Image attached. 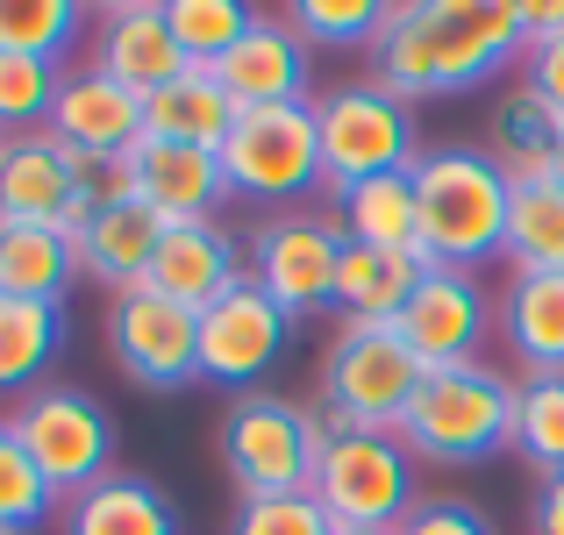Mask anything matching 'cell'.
Returning a JSON list of instances; mask_svg holds the SVG:
<instances>
[{"label":"cell","mask_w":564,"mask_h":535,"mask_svg":"<svg viewBox=\"0 0 564 535\" xmlns=\"http://www.w3.org/2000/svg\"><path fill=\"white\" fill-rule=\"evenodd\" d=\"M529 51L522 36V0H408L386 14L372 57V79L393 100H436V94H471L500 65Z\"/></svg>","instance_id":"cell-1"},{"label":"cell","mask_w":564,"mask_h":535,"mask_svg":"<svg viewBox=\"0 0 564 535\" xmlns=\"http://www.w3.org/2000/svg\"><path fill=\"white\" fill-rule=\"evenodd\" d=\"M408 178H414V215H422V258L429 264H443V272H479V264L500 258L514 186L500 178L494 157L465 151V143H443V151L414 157Z\"/></svg>","instance_id":"cell-2"},{"label":"cell","mask_w":564,"mask_h":535,"mask_svg":"<svg viewBox=\"0 0 564 535\" xmlns=\"http://www.w3.org/2000/svg\"><path fill=\"white\" fill-rule=\"evenodd\" d=\"M400 443H408V457H429V465H486V457L514 450V379L494 371L486 357L429 371L408 422H400Z\"/></svg>","instance_id":"cell-3"},{"label":"cell","mask_w":564,"mask_h":535,"mask_svg":"<svg viewBox=\"0 0 564 535\" xmlns=\"http://www.w3.org/2000/svg\"><path fill=\"white\" fill-rule=\"evenodd\" d=\"M422 357L400 343V329H365L344 321L329 357H322V414L336 428H372V436H400L414 393H422Z\"/></svg>","instance_id":"cell-4"},{"label":"cell","mask_w":564,"mask_h":535,"mask_svg":"<svg viewBox=\"0 0 564 535\" xmlns=\"http://www.w3.org/2000/svg\"><path fill=\"white\" fill-rule=\"evenodd\" d=\"M315 129H322V193L329 200H344L365 178L408 172L422 157L408 100H393L379 79H344L329 94H315Z\"/></svg>","instance_id":"cell-5"},{"label":"cell","mask_w":564,"mask_h":535,"mask_svg":"<svg viewBox=\"0 0 564 535\" xmlns=\"http://www.w3.org/2000/svg\"><path fill=\"white\" fill-rule=\"evenodd\" d=\"M221 178L236 200H258L286 215L293 200L322 193V129L315 100H286V108H243L221 143Z\"/></svg>","instance_id":"cell-6"},{"label":"cell","mask_w":564,"mask_h":535,"mask_svg":"<svg viewBox=\"0 0 564 535\" xmlns=\"http://www.w3.org/2000/svg\"><path fill=\"white\" fill-rule=\"evenodd\" d=\"M221 465L243 500L307 493L322 465V422L279 393H243L221 422Z\"/></svg>","instance_id":"cell-7"},{"label":"cell","mask_w":564,"mask_h":535,"mask_svg":"<svg viewBox=\"0 0 564 535\" xmlns=\"http://www.w3.org/2000/svg\"><path fill=\"white\" fill-rule=\"evenodd\" d=\"M8 422L57 500H79L86 485H100L115 471V422L79 385H36V393L14 400Z\"/></svg>","instance_id":"cell-8"},{"label":"cell","mask_w":564,"mask_h":535,"mask_svg":"<svg viewBox=\"0 0 564 535\" xmlns=\"http://www.w3.org/2000/svg\"><path fill=\"white\" fill-rule=\"evenodd\" d=\"M307 493L322 500L336 528H393L414 507V471H408V443L372 436V428H336L322 443V465Z\"/></svg>","instance_id":"cell-9"},{"label":"cell","mask_w":564,"mask_h":535,"mask_svg":"<svg viewBox=\"0 0 564 535\" xmlns=\"http://www.w3.org/2000/svg\"><path fill=\"white\" fill-rule=\"evenodd\" d=\"M336 264H344V229L329 215H264L250 236V279L286 321H307L336 307Z\"/></svg>","instance_id":"cell-10"},{"label":"cell","mask_w":564,"mask_h":535,"mask_svg":"<svg viewBox=\"0 0 564 535\" xmlns=\"http://www.w3.org/2000/svg\"><path fill=\"white\" fill-rule=\"evenodd\" d=\"M108 343H115V364L137 385H151V393H180V385L200 379V315L151 286L115 293Z\"/></svg>","instance_id":"cell-11"},{"label":"cell","mask_w":564,"mask_h":535,"mask_svg":"<svg viewBox=\"0 0 564 535\" xmlns=\"http://www.w3.org/2000/svg\"><path fill=\"white\" fill-rule=\"evenodd\" d=\"M494 321H500V307H494V293L479 286V272H443V264H429L393 329H400V343L422 357V371H451V364H479V343H486Z\"/></svg>","instance_id":"cell-12"},{"label":"cell","mask_w":564,"mask_h":535,"mask_svg":"<svg viewBox=\"0 0 564 535\" xmlns=\"http://www.w3.org/2000/svg\"><path fill=\"white\" fill-rule=\"evenodd\" d=\"M0 221H43V229H65V236H79L94 221L79 165L51 129L0 137Z\"/></svg>","instance_id":"cell-13"},{"label":"cell","mask_w":564,"mask_h":535,"mask_svg":"<svg viewBox=\"0 0 564 535\" xmlns=\"http://www.w3.org/2000/svg\"><path fill=\"white\" fill-rule=\"evenodd\" d=\"M286 329L293 321L279 315V307L264 301V286L243 272L221 301L200 307V379L207 385H258L264 371L279 364V350H286Z\"/></svg>","instance_id":"cell-14"},{"label":"cell","mask_w":564,"mask_h":535,"mask_svg":"<svg viewBox=\"0 0 564 535\" xmlns=\"http://www.w3.org/2000/svg\"><path fill=\"white\" fill-rule=\"evenodd\" d=\"M86 65L108 72L115 86H129V94L151 100L158 86H172L186 72L180 43H172V22H165V0H108V8L94 14V51H86Z\"/></svg>","instance_id":"cell-15"},{"label":"cell","mask_w":564,"mask_h":535,"mask_svg":"<svg viewBox=\"0 0 564 535\" xmlns=\"http://www.w3.org/2000/svg\"><path fill=\"white\" fill-rule=\"evenodd\" d=\"M51 129L65 151H86V157H129L143 143V94L115 86L108 72L94 65H72L57 79V100H51Z\"/></svg>","instance_id":"cell-16"},{"label":"cell","mask_w":564,"mask_h":535,"mask_svg":"<svg viewBox=\"0 0 564 535\" xmlns=\"http://www.w3.org/2000/svg\"><path fill=\"white\" fill-rule=\"evenodd\" d=\"M215 79L229 86L236 108H286V100H315V51L301 43V29L286 14H258L250 36L215 65Z\"/></svg>","instance_id":"cell-17"},{"label":"cell","mask_w":564,"mask_h":535,"mask_svg":"<svg viewBox=\"0 0 564 535\" xmlns=\"http://www.w3.org/2000/svg\"><path fill=\"white\" fill-rule=\"evenodd\" d=\"M236 279H243V250H236V236L221 229V221H165L158 258H151V279H143V286L200 315V307L221 301Z\"/></svg>","instance_id":"cell-18"},{"label":"cell","mask_w":564,"mask_h":535,"mask_svg":"<svg viewBox=\"0 0 564 535\" xmlns=\"http://www.w3.org/2000/svg\"><path fill=\"white\" fill-rule=\"evenodd\" d=\"M137 172V200L158 221H215V207L229 200V178H221V151H193V143H158L143 137L129 151Z\"/></svg>","instance_id":"cell-19"},{"label":"cell","mask_w":564,"mask_h":535,"mask_svg":"<svg viewBox=\"0 0 564 535\" xmlns=\"http://www.w3.org/2000/svg\"><path fill=\"white\" fill-rule=\"evenodd\" d=\"M158 236H165V221H158L143 200H108V207H94V221H86L79 236H72V250H79V272L86 279L129 293V286L151 279Z\"/></svg>","instance_id":"cell-20"},{"label":"cell","mask_w":564,"mask_h":535,"mask_svg":"<svg viewBox=\"0 0 564 535\" xmlns=\"http://www.w3.org/2000/svg\"><path fill=\"white\" fill-rule=\"evenodd\" d=\"M236 114H243V108L229 100V86H221L207 65H186L172 86H158V94L143 100V137L193 143V151H221L229 129H236Z\"/></svg>","instance_id":"cell-21"},{"label":"cell","mask_w":564,"mask_h":535,"mask_svg":"<svg viewBox=\"0 0 564 535\" xmlns=\"http://www.w3.org/2000/svg\"><path fill=\"white\" fill-rule=\"evenodd\" d=\"M429 258L422 250H372V243H344V264H336V315L365 321V329H386L400 321L408 293L422 286Z\"/></svg>","instance_id":"cell-22"},{"label":"cell","mask_w":564,"mask_h":535,"mask_svg":"<svg viewBox=\"0 0 564 535\" xmlns=\"http://www.w3.org/2000/svg\"><path fill=\"white\" fill-rule=\"evenodd\" d=\"M65 535H180V507L137 471H108L79 500H65Z\"/></svg>","instance_id":"cell-23"},{"label":"cell","mask_w":564,"mask_h":535,"mask_svg":"<svg viewBox=\"0 0 564 535\" xmlns=\"http://www.w3.org/2000/svg\"><path fill=\"white\" fill-rule=\"evenodd\" d=\"M72 279H79V250H72L65 229L0 221V301H51V307H65Z\"/></svg>","instance_id":"cell-24"},{"label":"cell","mask_w":564,"mask_h":535,"mask_svg":"<svg viewBox=\"0 0 564 535\" xmlns=\"http://www.w3.org/2000/svg\"><path fill=\"white\" fill-rule=\"evenodd\" d=\"M500 336L529 371H564V272H522L500 293Z\"/></svg>","instance_id":"cell-25"},{"label":"cell","mask_w":564,"mask_h":535,"mask_svg":"<svg viewBox=\"0 0 564 535\" xmlns=\"http://www.w3.org/2000/svg\"><path fill=\"white\" fill-rule=\"evenodd\" d=\"M557 129H564V114L557 108H543L529 86H514V94H500V108H494V165L508 186H543L551 178V157H557Z\"/></svg>","instance_id":"cell-26"},{"label":"cell","mask_w":564,"mask_h":535,"mask_svg":"<svg viewBox=\"0 0 564 535\" xmlns=\"http://www.w3.org/2000/svg\"><path fill=\"white\" fill-rule=\"evenodd\" d=\"M336 229L344 243H372V250H422V215H414V178L386 172L365 178L336 200Z\"/></svg>","instance_id":"cell-27"},{"label":"cell","mask_w":564,"mask_h":535,"mask_svg":"<svg viewBox=\"0 0 564 535\" xmlns=\"http://www.w3.org/2000/svg\"><path fill=\"white\" fill-rule=\"evenodd\" d=\"M57 350H65V307L0 301V393H36Z\"/></svg>","instance_id":"cell-28"},{"label":"cell","mask_w":564,"mask_h":535,"mask_svg":"<svg viewBox=\"0 0 564 535\" xmlns=\"http://www.w3.org/2000/svg\"><path fill=\"white\" fill-rule=\"evenodd\" d=\"M500 264H508L514 279H522V272H564V186H557V178H543V186H514Z\"/></svg>","instance_id":"cell-29"},{"label":"cell","mask_w":564,"mask_h":535,"mask_svg":"<svg viewBox=\"0 0 564 535\" xmlns=\"http://www.w3.org/2000/svg\"><path fill=\"white\" fill-rule=\"evenodd\" d=\"M514 450L557 479L564 471V371H529L514 379Z\"/></svg>","instance_id":"cell-30"},{"label":"cell","mask_w":564,"mask_h":535,"mask_svg":"<svg viewBox=\"0 0 564 535\" xmlns=\"http://www.w3.org/2000/svg\"><path fill=\"white\" fill-rule=\"evenodd\" d=\"M165 22H172V43H180L186 65L215 72L221 57L250 36L258 8H243V0H165Z\"/></svg>","instance_id":"cell-31"},{"label":"cell","mask_w":564,"mask_h":535,"mask_svg":"<svg viewBox=\"0 0 564 535\" xmlns=\"http://www.w3.org/2000/svg\"><path fill=\"white\" fill-rule=\"evenodd\" d=\"M86 29L79 0H0V57H65Z\"/></svg>","instance_id":"cell-32"},{"label":"cell","mask_w":564,"mask_h":535,"mask_svg":"<svg viewBox=\"0 0 564 535\" xmlns=\"http://www.w3.org/2000/svg\"><path fill=\"white\" fill-rule=\"evenodd\" d=\"M386 0H293L286 22L301 29L307 51H372L386 29Z\"/></svg>","instance_id":"cell-33"},{"label":"cell","mask_w":564,"mask_h":535,"mask_svg":"<svg viewBox=\"0 0 564 535\" xmlns=\"http://www.w3.org/2000/svg\"><path fill=\"white\" fill-rule=\"evenodd\" d=\"M51 507H57V493L43 485V471L29 465L22 436H14V422L0 414V528H8V535H29Z\"/></svg>","instance_id":"cell-34"},{"label":"cell","mask_w":564,"mask_h":535,"mask_svg":"<svg viewBox=\"0 0 564 535\" xmlns=\"http://www.w3.org/2000/svg\"><path fill=\"white\" fill-rule=\"evenodd\" d=\"M65 72L51 57H0V137H29L51 122V100Z\"/></svg>","instance_id":"cell-35"},{"label":"cell","mask_w":564,"mask_h":535,"mask_svg":"<svg viewBox=\"0 0 564 535\" xmlns=\"http://www.w3.org/2000/svg\"><path fill=\"white\" fill-rule=\"evenodd\" d=\"M236 535H336L315 493H279V500H243L236 507Z\"/></svg>","instance_id":"cell-36"},{"label":"cell","mask_w":564,"mask_h":535,"mask_svg":"<svg viewBox=\"0 0 564 535\" xmlns=\"http://www.w3.org/2000/svg\"><path fill=\"white\" fill-rule=\"evenodd\" d=\"M400 535H494L479 500H414Z\"/></svg>","instance_id":"cell-37"},{"label":"cell","mask_w":564,"mask_h":535,"mask_svg":"<svg viewBox=\"0 0 564 535\" xmlns=\"http://www.w3.org/2000/svg\"><path fill=\"white\" fill-rule=\"evenodd\" d=\"M522 86L543 100V108H557V114H564V36L529 43V51H522Z\"/></svg>","instance_id":"cell-38"},{"label":"cell","mask_w":564,"mask_h":535,"mask_svg":"<svg viewBox=\"0 0 564 535\" xmlns=\"http://www.w3.org/2000/svg\"><path fill=\"white\" fill-rule=\"evenodd\" d=\"M522 36H529V43L564 36V0H522Z\"/></svg>","instance_id":"cell-39"},{"label":"cell","mask_w":564,"mask_h":535,"mask_svg":"<svg viewBox=\"0 0 564 535\" xmlns=\"http://www.w3.org/2000/svg\"><path fill=\"white\" fill-rule=\"evenodd\" d=\"M536 535H564V471L543 479V493H536Z\"/></svg>","instance_id":"cell-40"},{"label":"cell","mask_w":564,"mask_h":535,"mask_svg":"<svg viewBox=\"0 0 564 535\" xmlns=\"http://www.w3.org/2000/svg\"><path fill=\"white\" fill-rule=\"evenodd\" d=\"M551 178L564 186V129H557V157H551Z\"/></svg>","instance_id":"cell-41"},{"label":"cell","mask_w":564,"mask_h":535,"mask_svg":"<svg viewBox=\"0 0 564 535\" xmlns=\"http://www.w3.org/2000/svg\"><path fill=\"white\" fill-rule=\"evenodd\" d=\"M336 535H400V522L393 528H336Z\"/></svg>","instance_id":"cell-42"},{"label":"cell","mask_w":564,"mask_h":535,"mask_svg":"<svg viewBox=\"0 0 564 535\" xmlns=\"http://www.w3.org/2000/svg\"><path fill=\"white\" fill-rule=\"evenodd\" d=\"M0 535H8V528H0Z\"/></svg>","instance_id":"cell-43"}]
</instances>
